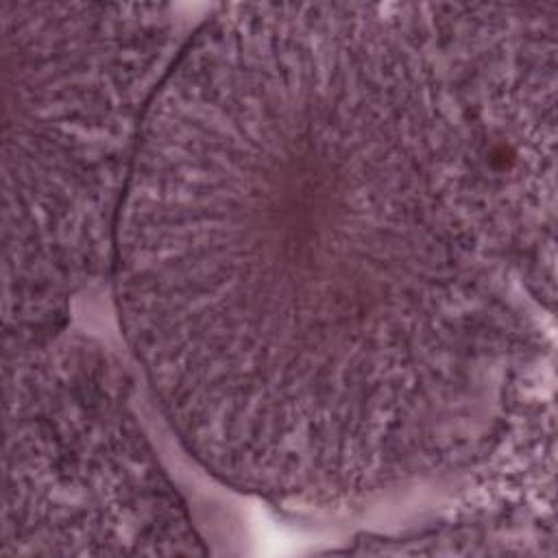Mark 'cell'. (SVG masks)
<instances>
[{"label":"cell","instance_id":"6da1fadb","mask_svg":"<svg viewBox=\"0 0 558 558\" xmlns=\"http://www.w3.org/2000/svg\"><path fill=\"white\" fill-rule=\"evenodd\" d=\"M185 39L166 4L2 2L7 349L65 329L113 266L142 129Z\"/></svg>","mask_w":558,"mask_h":558},{"label":"cell","instance_id":"7a4b0ae2","mask_svg":"<svg viewBox=\"0 0 558 558\" xmlns=\"http://www.w3.org/2000/svg\"><path fill=\"white\" fill-rule=\"evenodd\" d=\"M2 554H203L135 381L68 327L4 351Z\"/></svg>","mask_w":558,"mask_h":558}]
</instances>
